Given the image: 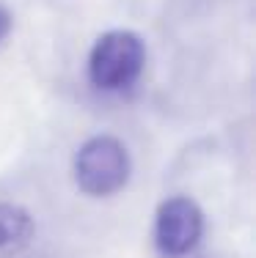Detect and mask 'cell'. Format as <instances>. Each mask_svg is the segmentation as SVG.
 <instances>
[{
	"mask_svg": "<svg viewBox=\"0 0 256 258\" xmlns=\"http://www.w3.org/2000/svg\"><path fill=\"white\" fill-rule=\"evenodd\" d=\"M33 239V217L20 204H0V253H17Z\"/></svg>",
	"mask_w": 256,
	"mask_h": 258,
	"instance_id": "4",
	"label": "cell"
},
{
	"mask_svg": "<svg viewBox=\"0 0 256 258\" xmlns=\"http://www.w3.org/2000/svg\"><path fill=\"white\" fill-rule=\"evenodd\" d=\"M9 30H11V14H9V9L0 3V41L9 36Z\"/></svg>",
	"mask_w": 256,
	"mask_h": 258,
	"instance_id": "5",
	"label": "cell"
},
{
	"mask_svg": "<svg viewBox=\"0 0 256 258\" xmlns=\"http://www.w3.org/2000/svg\"><path fill=\"white\" fill-rule=\"evenodd\" d=\"M204 236V214L190 198H168L155 214V244L163 255L179 258L196 250Z\"/></svg>",
	"mask_w": 256,
	"mask_h": 258,
	"instance_id": "3",
	"label": "cell"
},
{
	"mask_svg": "<svg viewBox=\"0 0 256 258\" xmlns=\"http://www.w3.org/2000/svg\"><path fill=\"white\" fill-rule=\"evenodd\" d=\"M130 179L127 146L113 135L88 138L75 154V181L91 198H108Z\"/></svg>",
	"mask_w": 256,
	"mask_h": 258,
	"instance_id": "2",
	"label": "cell"
},
{
	"mask_svg": "<svg viewBox=\"0 0 256 258\" xmlns=\"http://www.w3.org/2000/svg\"><path fill=\"white\" fill-rule=\"evenodd\" d=\"M146 44L132 30H108L88 52V80L99 91H124L141 77Z\"/></svg>",
	"mask_w": 256,
	"mask_h": 258,
	"instance_id": "1",
	"label": "cell"
}]
</instances>
